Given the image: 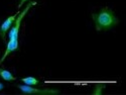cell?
I'll use <instances>...</instances> for the list:
<instances>
[{
    "label": "cell",
    "instance_id": "cell-1",
    "mask_svg": "<svg viewBox=\"0 0 126 95\" xmlns=\"http://www.w3.org/2000/svg\"><path fill=\"white\" fill-rule=\"evenodd\" d=\"M92 18L97 31L107 30L119 23V19L109 7H104L98 13H93Z\"/></svg>",
    "mask_w": 126,
    "mask_h": 95
},
{
    "label": "cell",
    "instance_id": "cell-2",
    "mask_svg": "<svg viewBox=\"0 0 126 95\" xmlns=\"http://www.w3.org/2000/svg\"><path fill=\"white\" fill-rule=\"evenodd\" d=\"M34 4H35V2H30V3H28L27 6L24 8V10H22V11L17 15L15 21H14V23H13V25L11 26V29H10V31H9V35H8L9 39H18L19 28H20V24H21L22 19H23V17L25 16V14L28 12V10L31 8V6L34 5Z\"/></svg>",
    "mask_w": 126,
    "mask_h": 95
},
{
    "label": "cell",
    "instance_id": "cell-3",
    "mask_svg": "<svg viewBox=\"0 0 126 95\" xmlns=\"http://www.w3.org/2000/svg\"><path fill=\"white\" fill-rule=\"evenodd\" d=\"M17 88L24 94H39V95H52V94H59L60 90L56 89H37L30 87L29 85H17Z\"/></svg>",
    "mask_w": 126,
    "mask_h": 95
},
{
    "label": "cell",
    "instance_id": "cell-4",
    "mask_svg": "<svg viewBox=\"0 0 126 95\" xmlns=\"http://www.w3.org/2000/svg\"><path fill=\"white\" fill-rule=\"evenodd\" d=\"M18 14H19V12L15 13V14H13L11 16H9L8 18H6L2 22V24L0 25V37L2 38V39L5 38V34L8 31V29L13 25V23H14V21H15V19H16Z\"/></svg>",
    "mask_w": 126,
    "mask_h": 95
},
{
    "label": "cell",
    "instance_id": "cell-5",
    "mask_svg": "<svg viewBox=\"0 0 126 95\" xmlns=\"http://www.w3.org/2000/svg\"><path fill=\"white\" fill-rule=\"evenodd\" d=\"M18 48V39H9L8 41V44H7V48L5 50V53H4V55L3 57L0 59V65L2 64V62L6 59V57L9 55V54H11L12 52L16 51Z\"/></svg>",
    "mask_w": 126,
    "mask_h": 95
},
{
    "label": "cell",
    "instance_id": "cell-6",
    "mask_svg": "<svg viewBox=\"0 0 126 95\" xmlns=\"http://www.w3.org/2000/svg\"><path fill=\"white\" fill-rule=\"evenodd\" d=\"M0 77H1L3 80L8 81V82H12V81L16 80V78L9 71H7L5 69H1V68H0Z\"/></svg>",
    "mask_w": 126,
    "mask_h": 95
},
{
    "label": "cell",
    "instance_id": "cell-7",
    "mask_svg": "<svg viewBox=\"0 0 126 95\" xmlns=\"http://www.w3.org/2000/svg\"><path fill=\"white\" fill-rule=\"evenodd\" d=\"M21 81L25 84V85H29V86H32V85H37L38 84V80L33 78V77H26V78H22Z\"/></svg>",
    "mask_w": 126,
    "mask_h": 95
},
{
    "label": "cell",
    "instance_id": "cell-8",
    "mask_svg": "<svg viewBox=\"0 0 126 95\" xmlns=\"http://www.w3.org/2000/svg\"><path fill=\"white\" fill-rule=\"evenodd\" d=\"M26 1H27V0H20V3H19V5H18V8L21 7V6L24 4V2H26Z\"/></svg>",
    "mask_w": 126,
    "mask_h": 95
},
{
    "label": "cell",
    "instance_id": "cell-9",
    "mask_svg": "<svg viewBox=\"0 0 126 95\" xmlns=\"http://www.w3.org/2000/svg\"><path fill=\"white\" fill-rule=\"evenodd\" d=\"M2 89H4V85H3L2 83H0V91H1Z\"/></svg>",
    "mask_w": 126,
    "mask_h": 95
}]
</instances>
